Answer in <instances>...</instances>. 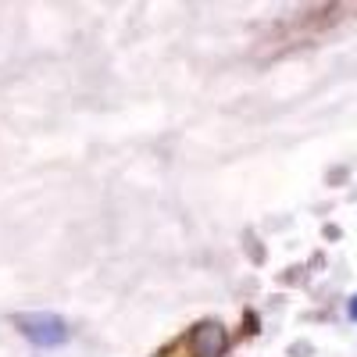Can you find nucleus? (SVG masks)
Returning a JSON list of instances; mask_svg holds the SVG:
<instances>
[{"instance_id":"1","label":"nucleus","mask_w":357,"mask_h":357,"mask_svg":"<svg viewBox=\"0 0 357 357\" xmlns=\"http://www.w3.org/2000/svg\"><path fill=\"white\" fill-rule=\"evenodd\" d=\"M15 325L33 347H47L50 350V347L68 343V325L57 314H22V318H15Z\"/></svg>"},{"instance_id":"2","label":"nucleus","mask_w":357,"mask_h":357,"mask_svg":"<svg viewBox=\"0 0 357 357\" xmlns=\"http://www.w3.org/2000/svg\"><path fill=\"white\" fill-rule=\"evenodd\" d=\"M193 343H197V357H218V354H222V347H225V333H222V325H215V321L197 325Z\"/></svg>"},{"instance_id":"3","label":"nucleus","mask_w":357,"mask_h":357,"mask_svg":"<svg viewBox=\"0 0 357 357\" xmlns=\"http://www.w3.org/2000/svg\"><path fill=\"white\" fill-rule=\"evenodd\" d=\"M350 318L357 321V296H354V301H350Z\"/></svg>"}]
</instances>
